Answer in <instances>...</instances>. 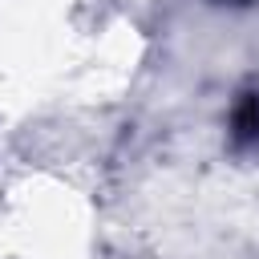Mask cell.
<instances>
[{
  "label": "cell",
  "mask_w": 259,
  "mask_h": 259,
  "mask_svg": "<svg viewBox=\"0 0 259 259\" xmlns=\"http://www.w3.org/2000/svg\"><path fill=\"white\" fill-rule=\"evenodd\" d=\"M235 130H239V138H255V134H259V97H247V101L239 105Z\"/></svg>",
  "instance_id": "1"
}]
</instances>
